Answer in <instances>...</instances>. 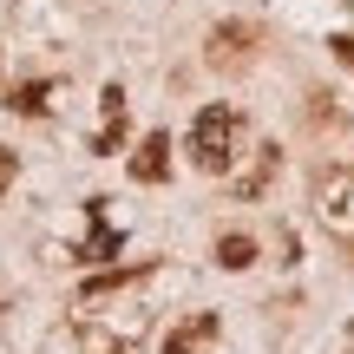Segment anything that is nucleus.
I'll use <instances>...</instances> for the list:
<instances>
[{
	"label": "nucleus",
	"mask_w": 354,
	"mask_h": 354,
	"mask_svg": "<svg viewBox=\"0 0 354 354\" xmlns=\"http://www.w3.org/2000/svg\"><path fill=\"white\" fill-rule=\"evenodd\" d=\"M46 105H53V86H39V79H26V86L13 92V112H20V118H39Z\"/></svg>",
	"instance_id": "obj_8"
},
{
	"label": "nucleus",
	"mask_w": 354,
	"mask_h": 354,
	"mask_svg": "<svg viewBox=\"0 0 354 354\" xmlns=\"http://www.w3.org/2000/svg\"><path fill=\"white\" fill-rule=\"evenodd\" d=\"M328 53H335V59H342L348 73H354V33H335V39H328Z\"/></svg>",
	"instance_id": "obj_11"
},
{
	"label": "nucleus",
	"mask_w": 354,
	"mask_h": 354,
	"mask_svg": "<svg viewBox=\"0 0 354 354\" xmlns=\"http://www.w3.org/2000/svg\"><path fill=\"white\" fill-rule=\"evenodd\" d=\"M216 263H223V269H250L256 263V243L250 236H223V243H216Z\"/></svg>",
	"instance_id": "obj_9"
},
{
	"label": "nucleus",
	"mask_w": 354,
	"mask_h": 354,
	"mask_svg": "<svg viewBox=\"0 0 354 354\" xmlns=\"http://www.w3.org/2000/svg\"><path fill=\"white\" fill-rule=\"evenodd\" d=\"M256 53H263V26L256 20H223V26H210V39H203V59L223 66V73H243Z\"/></svg>",
	"instance_id": "obj_3"
},
{
	"label": "nucleus",
	"mask_w": 354,
	"mask_h": 354,
	"mask_svg": "<svg viewBox=\"0 0 354 354\" xmlns=\"http://www.w3.org/2000/svg\"><path fill=\"white\" fill-rule=\"evenodd\" d=\"M13 177H20V158H13V151H0V197L13 190Z\"/></svg>",
	"instance_id": "obj_12"
},
{
	"label": "nucleus",
	"mask_w": 354,
	"mask_h": 354,
	"mask_svg": "<svg viewBox=\"0 0 354 354\" xmlns=\"http://www.w3.org/2000/svg\"><path fill=\"white\" fill-rule=\"evenodd\" d=\"M112 250H118V236H112V230H99V236H92L86 250H79V263H105Z\"/></svg>",
	"instance_id": "obj_10"
},
{
	"label": "nucleus",
	"mask_w": 354,
	"mask_h": 354,
	"mask_svg": "<svg viewBox=\"0 0 354 354\" xmlns=\"http://www.w3.org/2000/svg\"><path fill=\"white\" fill-rule=\"evenodd\" d=\"M315 216L342 250H354V165H335L315 177Z\"/></svg>",
	"instance_id": "obj_2"
},
{
	"label": "nucleus",
	"mask_w": 354,
	"mask_h": 354,
	"mask_svg": "<svg viewBox=\"0 0 354 354\" xmlns=\"http://www.w3.org/2000/svg\"><path fill=\"white\" fill-rule=\"evenodd\" d=\"M276 165H282V151H276V145H263V158H256V165L243 171V177H236L230 190H236L243 203H250V197H263V190H269V177H276Z\"/></svg>",
	"instance_id": "obj_5"
},
{
	"label": "nucleus",
	"mask_w": 354,
	"mask_h": 354,
	"mask_svg": "<svg viewBox=\"0 0 354 354\" xmlns=\"http://www.w3.org/2000/svg\"><path fill=\"white\" fill-rule=\"evenodd\" d=\"M131 177H138V184H165L171 177V138L165 131H151V138L131 151Z\"/></svg>",
	"instance_id": "obj_4"
},
{
	"label": "nucleus",
	"mask_w": 354,
	"mask_h": 354,
	"mask_svg": "<svg viewBox=\"0 0 354 354\" xmlns=\"http://www.w3.org/2000/svg\"><path fill=\"white\" fill-rule=\"evenodd\" d=\"M118 138H125V92L105 86V131L92 138V151H118Z\"/></svg>",
	"instance_id": "obj_7"
},
{
	"label": "nucleus",
	"mask_w": 354,
	"mask_h": 354,
	"mask_svg": "<svg viewBox=\"0 0 354 354\" xmlns=\"http://www.w3.org/2000/svg\"><path fill=\"white\" fill-rule=\"evenodd\" d=\"M216 335V315H190V322H177L171 328V342H165V354H197L203 342Z\"/></svg>",
	"instance_id": "obj_6"
},
{
	"label": "nucleus",
	"mask_w": 354,
	"mask_h": 354,
	"mask_svg": "<svg viewBox=\"0 0 354 354\" xmlns=\"http://www.w3.org/2000/svg\"><path fill=\"white\" fill-rule=\"evenodd\" d=\"M236 138H243V112L236 105H203L190 118V165L203 177H223L230 158H236Z\"/></svg>",
	"instance_id": "obj_1"
}]
</instances>
